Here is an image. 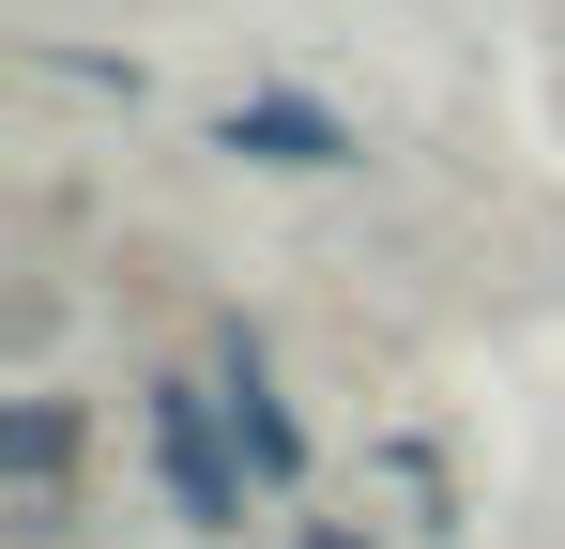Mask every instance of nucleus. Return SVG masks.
Returning <instances> with one entry per match:
<instances>
[{
	"label": "nucleus",
	"instance_id": "obj_5",
	"mask_svg": "<svg viewBox=\"0 0 565 549\" xmlns=\"http://www.w3.org/2000/svg\"><path fill=\"white\" fill-rule=\"evenodd\" d=\"M306 549H367V535H352V519H321V535H306Z\"/></svg>",
	"mask_w": 565,
	"mask_h": 549
},
{
	"label": "nucleus",
	"instance_id": "obj_3",
	"mask_svg": "<svg viewBox=\"0 0 565 549\" xmlns=\"http://www.w3.org/2000/svg\"><path fill=\"white\" fill-rule=\"evenodd\" d=\"M214 153H245V169H352V122L306 107V92H245V107L214 122Z\"/></svg>",
	"mask_w": 565,
	"mask_h": 549
},
{
	"label": "nucleus",
	"instance_id": "obj_2",
	"mask_svg": "<svg viewBox=\"0 0 565 549\" xmlns=\"http://www.w3.org/2000/svg\"><path fill=\"white\" fill-rule=\"evenodd\" d=\"M214 412H230V443H245V473H260V488H290V473H306V428H290V397H276V366H260V336H230V352H214Z\"/></svg>",
	"mask_w": 565,
	"mask_h": 549
},
{
	"label": "nucleus",
	"instance_id": "obj_1",
	"mask_svg": "<svg viewBox=\"0 0 565 549\" xmlns=\"http://www.w3.org/2000/svg\"><path fill=\"white\" fill-rule=\"evenodd\" d=\"M153 473H169L184 535H245V443H230L214 381H153Z\"/></svg>",
	"mask_w": 565,
	"mask_h": 549
},
{
	"label": "nucleus",
	"instance_id": "obj_4",
	"mask_svg": "<svg viewBox=\"0 0 565 549\" xmlns=\"http://www.w3.org/2000/svg\"><path fill=\"white\" fill-rule=\"evenodd\" d=\"M62 458H77V412H62V397H31V412L0 428V473H15V488H46Z\"/></svg>",
	"mask_w": 565,
	"mask_h": 549
}]
</instances>
